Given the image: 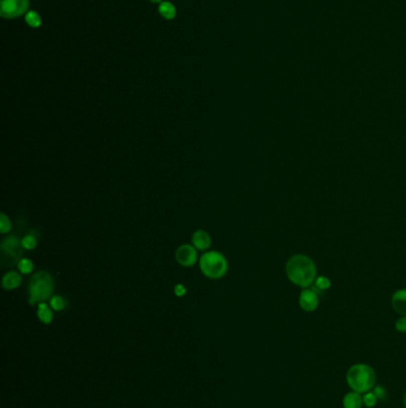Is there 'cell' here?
<instances>
[{
  "label": "cell",
  "instance_id": "1",
  "mask_svg": "<svg viewBox=\"0 0 406 408\" xmlns=\"http://www.w3.org/2000/svg\"><path fill=\"white\" fill-rule=\"evenodd\" d=\"M286 275L293 284L306 289L315 283L317 271L311 258L304 254H296L287 261Z\"/></svg>",
  "mask_w": 406,
  "mask_h": 408
},
{
  "label": "cell",
  "instance_id": "2",
  "mask_svg": "<svg viewBox=\"0 0 406 408\" xmlns=\"http://www.w3.org/2000/svg\"><path fill=\"white\" fill-rule=\"evenodd\" d=\"M346 380L351 390L364 394L374 389L376 384V374L372 366L360 363L350 366L347 371Z\"/></svg>",
  "mask_w": 406,
  "mask_h": 408
},
{
  "label": "cell",
  "instance_id": "3",
  "mask_svg": "<svg viewBox=\"0 0 406 408\" xmlns=\"http://www.w3.org/2000/svg\"><path fill=\"white\" fill-rule=\"evenodd\" d=\"M54 292V279L50 273L40 271L31 277L29 282V303L31 305L42 303L52 297Z\"/></svg>",
  "mask_w": 406,
  "mask_h": 408
},
{
  "label": "cell",
  "instance_id": "4",
  "mask_svg": "<svg viewBox=\"0 0 406 408\" xmlns=\"http://www.w3.org/2000/svg\"><path fill=\"white\" fill-rule=\"evenodd\" d=\"M199 265L201 272L212 279L222 278L228 271V261L225 257L216 251L204 253L200 258Z\"/></svg>",
  "mask_w": 406,
  "mask_h": 408
},
{
  "label": "cell",
  "instance_id": "5",
  "mask_svg": "<svg viewBox=\"0 0 406 408\" xmlns=\"http://www.w3.org/2000/svg\"><path fill=\"white\" fill-rule=\"evenodd\" d=\"M29 8V0H0V15L4 18H15L23 15Z\"/></svg>",
  "mask_w": 406,
  "mask_h": 408
},
{
  "label": "cell",
  "instance_id": "6",
  "mask_svg": "<svg viewBox=\"0 0 406 408\" xmlns=\"http://www.w3.org/2000/svg\"><path fill=\"white\" fill-rule=\"evenodd\" d=\"M175 257H177L178 263L182 266L194 265L198 259L196 247L191 246V245H181L177 250Z\"/></svg>",
  "mask_w": 406,
  "mask_h": 408
},
{
  "label": "cell",
  "instance_id": "7",
  "mask_svg": "<svg viewBox=\"0 0 406 408\" xmlns=\"http://www.w3.org/2000/svg\"><path fill=\"white\" fill-rule=\"evenodd\" d=\"M319 304L318 294L313 289H305L300 292L299 305L303 311L313 312L316 311Z\"/></svg>",
  "mask_w": 406,
  "mask_h": 408
},
{
  "label": "cell",
  "instance_id": "8",
  "mask_svg": "<svg viewBox=\"0 0 406 408\" xmlns=\"http://www.w3.org/2000/svg\"><path fill=\"white\" fill-rule=\"evenodd\" d=\"M21 246L22 241H19L15 235H11L2 242V251L4 254H10L11 259H17L21 257Z\"/></svg>",
  "mask_w": 406,
  "mask_h": 408
},
{
  "label": "cell",
  "instance_id": "9",
  "mask_svg": "<svg viewBox=\"0 0 406 408\" xmlns=\"http://www.w3.org/2000/svg\"><path fill=\"white\" fill-rule=\"evenodd\" d=\"M192 242L197 250H207L211 245V237L205 231H197L192 237Z\"/></svg>",
  "mask_w": 406,
  "mask_h": 408
},
{
  "label": "cell",
  "instance_id": "10",
  "mask_svg": "<svg viewBox=\"0 0 406 408\" xmlns=\"http://www.w3.org/2000/svg\"><path fill=\"white\" fill-rule=\"evenodd\" d=\"M393 309L400 315H406V289L399 290L392 297Z\"/></svg>",
  "mask_w": 406,
  "mask_h": 408
},
{
  "label": "cell",
  "instance_id": "11",
  "mask_svg": "<svg viewBox=\"0 0 406 408\" xmlns=\"http://www.w3.org/2000/svg\"><path fill=\"white\" fill-rule=\"evenodd\" d=\"M363 400L362 395L356 391H350L344 395L343 408H362Z\"/></svg>",
  "mask_w": 406,
  "mask_h": 408
},
{
  "label": "cell",
  "instance_id": "12",
  "mask_svg": "<svg viewBox=\"0 0 406 408\" xmlns=\"http://www.w3.org/2000/svg\"><path fill=\"white\" fill-rule=\"evenodd\" d=\"M22 283V277L15 271H10L3 277V288L5 290H14L18 288Z\"/></svg>",
  "mask_w": 406,
  "mask_h": 408
},
{
  "label": "cell",
  "instance_id": "13",
  "mask_svg": "<svg viewBox=\"0 0 406 408\" xmlns=\"http://www.w3.org/2000/svg\"><path fill=\"white\" fill-rule=\"evenodd\" d=\"M37 317L43 324H50L53 321V311L50 309V307L46 303V302L38 303Z\"/></svg>",
  "mask_w": 406,
  "mask_h": 408
},
{
  "label": "cell",
  "instance_id": "14",
  "mask_svg": "<svg viewBox=\"0 0 406 408\" xmlns=\"http://www.w3.org/2000/svg\"><path fill=\"white\" fill-rule=\"evenodd\" d=\"M159 12L160 15L164 16L166 19H173L177 15V10H175V6L169 2H162L159 6Z\"/></svg>",
  "mask_w": 406,
  "mask_h": 408
},
{
  "label": "cell",
  "instance_id": "15",
  "mask_svg": "<svg viewBox=\"0 0 406 408\" xmlns=\"http://www.w3.org/2000/svg\"><path fill=\"white\" fill-rule=\"evenodd\" d=\"M313 290H315L317 294H319V291H325V290L329 289L331 286V282L330 279L327 278V277L324 276H321V277H317L315 280V283H313Z\"/></svg>",
  "mask_w": 406,
  "mask_h": 408
},
{
  "label": "cell",
  "instance_id": "16",
  "mask_svg": "<svg viewBox=\"0 0 406 408\" xmlns=\"http://www.w3.org/2000/svg\"><path fill=\"white\" fill-rule=\"evenodd\" d=\"M25 22L33 28H38L42 24V19H41V16L35 11H29L27 16H25Z\"/></svg>",
  "mask_w": 406,
  "mask_h": 408
},
{
  "label": "cell",
  "instance_id": "17",
  "mask_svg": "<svg viewBox=\"0 0 406 408\" xmlns=\"http://www.w3.org/2000/svg\"><path fill=\"white\" fill-rule=\"evenodd\" d=\"M17 266H18L19 271H21L22 273H24V275H28V273H30L31 271L34 270L33 261H31L30 259H27V258H22V259H19Z\"/></svg>",
  "mask_w": 406,
  "mask_h": 408
},
{
  "label": "cell",
  "instance_id": "18",
  "mask_svg": "<svg viewBox=\"0 0 406 408\" xmlns=\"http://www.w3.org/2000/svg\"><path fill=\"white\" fill-rule=\"evenodd\" d=\"M362 400L364 406L368 408H373L376 403H378V397H376L374 391H367V393H364L362 395Z\"/></svg>",
  "mask_w": 406,
  "mask_h": 408
},
{
  "label": "cell",
  "instance_id": "19",
  "mask_svg": "<svg viewBox=\"0 0 406 408\" xmlns=\"http://www.w3.org/2000/svg\"><path fill=\"white\" fill-rule=\"evenodd\" d=\"M66 305L67 302L62 296H53L52 299H50V307L55 309V311H62V309L66 308Z\"/></svg>",
  "mask_w": 406,
  "mask_h": 408
},
{
  "label": "cell",
  "instance_id": "20",
  "mask_svg": "<svg viewBox=\"0 0 406 408\" xmlns=\"http://www.w3.org/2000/svg\"><path fill=\"white\" fill-rule=\"evenodd\" d=\"M22 247L25 248V250H34L37 245V239L34 237V235L28 234L22 239Z\"/></svg>",
  "mask_w": 406,
  "mask_h": 408
},
{
  "label": "cell",
  "instance_id": "21",
  "mask_svg": "<svg viewBox=\"0 0 406 408\" xmlns=\"http://www.w3.org/2000/svg\"><path fill=\"white\" fill-rule=\"evenodd\" d=\"M10 229H11V223H10L8 216L3 213L0 215V231H2V233H8Z\"/></svg>",
  "mask_w": 406,
  "mask_h": 408
},
{
  "label": "cell",
  "instance_id": "22",
  "mask_svg": "<svg viewBox=\"0 0 406 408\" xmlns=\"http://www.w3.org/2000/svg\"><path fill=\"white\" fill-rule=\"evenodd\" d=\"M373 391L375 393L376 397H378V400L383 401V400H386V397H387V391H386L385 388L381 387V385H375V387H374Z\"/></svg>",
  "mask_w": 406,
  "mask_h": 408
},
{
  "label": "cell",
  "instance_id": "23",
  "mask_svg": "<svg viewBox=\"0 0 406 408\" xmlns=\"http://www.w3.org/2000/svg\"><path fill=\"white\" fill-rule=\"evenodd\" d=\"M395 328L399 332H406V315H402L400 319H398L395 323Z\"/></svg>",
  "mask_w": 406,
  "mask_h": 408
},
{
  "label": "cell",
  "instance_id": "24",
  "mask_svg": "<svg viewBox=\"0 0 406 408\" xmlns=\"http://www.w3.org/2000/svg\"><path fill=\"white\" fill-rule=\"evenodd\" d=\"M174 292L178 297H181V296H184L185 294H186V288H185L182 284H178V285H175Z\"/></svg>",
  "mask_w": 406,
  "mask_h": 408
},
{
  "label": "cell",
  "instance_id": "25",
  "mask_svg": "<svg viewBox=\"0 0 406 408\" xmlns=\"http://www.w3.org/2000/svg\"><path fill=\"white\" fill-rule=\"evenodd\" d=\"M404 406L406 408V391H405V395H404Z\"/></svg>",
  "mask_w": 406,
  "mask_h": 408
},
{
  "label": "cell",
  "instance_id": "26",
  "mask_svg": "<svg viewBox=\"0 0 406 408\" xmlns=\"http://www.w3.org/2000/svg\"><path fill=\"white\" fill-rule=\"evenodd\" d=\"M150 2H153V3H160V2H161V0H150Z\"/></svg>",
  "mask_w": 406,
  "mask_h": 408
}]
</instances>
